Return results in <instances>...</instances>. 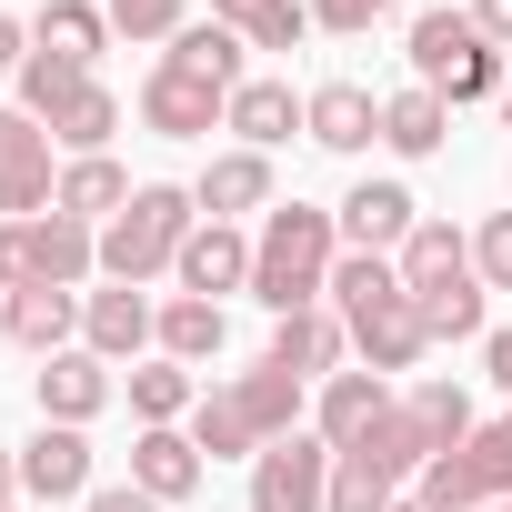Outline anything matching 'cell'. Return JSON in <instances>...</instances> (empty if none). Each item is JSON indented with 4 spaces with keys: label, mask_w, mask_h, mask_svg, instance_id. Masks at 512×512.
Returning <instances> with one entry per match:
<instances>
[{
    "label": "cell",
    "mask_w": 512,
    "mask_h": 512,
    "mask_svg": "<svg viewBox=\"0 0 512 512\" xmlns=\"http://www.w3.org/2000/svg\"><path fill=\"white\" fill-rule=\"evenodd\" d=\"M91 272H101V231H91V221H71V211L0 221V292H31V282H51V292H81Z\"/></svg>",
    "instance_id": "5"
},
{
    "label": "cell",
    "mask_w": 512,
    "mask_h": 512,
    "mask_svg": "<svg viewBox=\"0 0 512 512\" xmlns=\"http://www.w3.org/2000/svg\"><path fill=\"white\" fill-rule=\"evenodd\" d=\"M412 81H422V91H442V101L462 111V101H502L512 61L482 41V21H472V11H422V21H412Z\"/></svg>",
    "instance_id": "4"
},
{
    "label": "cell",
    "mask_w": 512,
    "mask_h": 512,
    "mask_svg": "<svg viewBox=\"0 0 512 512\" xmlns=\"http://www.w3.org/2000/svg\"><path fill=\"white\" fill-rule=\"evenodd\" d=\"M382 141H392L402 161H432V151L452 141V101H442V91H422V81H412V91H392V101H382Z\"/></svg>",
    "instance_id": "25"
},
{
    "label": "cell",
    "mask_w": 512,
    "mask_h": 512,
    "mask_svg": "<svg viewBox=\"0 0 512 512\" xmlns=\"http://www.w3.org/2000/svg\"><path fill=\"white\" fill-rule=\"evenodd\" d=\"M201 221H241V211H272V151H211V171L191 181Z\"/></svg>",
    "instance_id": "18"
},
{
    "label": "cell",
    "mask_w": 512,
    "mask_h": 512,
    "mask_svg": "<svg viewBox=\"0 0 512 512\" xmlns=\"http://www.w3.org/2000/svg\"><path fill=\"white\" fill-rule=\"evenodd\" d=\"M382 412H392V382H382V372H332V382H322V402H312V432H322L332 452H352Z\"/></svg>",
    "instance_id": "21"
},
{
    "label": "cell",
    "mask_w": 512,
    "mask_h": 512,
    "mask_svg": "<svg viewBox=\"0 0 512 512\" xmlns=\"http://www.w3.org/2000/svg\"><path fill=\"white\" fill-rule=\"evenodd\" d=\"M81 512H171V502H151V492H141V482H111V492H91V502H81Z\"/></svg>",
    "instance_id": "38"
},
{
    "label": "cell",
    "mask_w": 512,
    "mask_h": 512,
    "mask_svg": "<svg viewBox=\"0 0 512 512\" xmlns=\"http://www.w3.org/2000/svg\"><path fill=\"white\" fill-rule=\"evenodd\" d=\"M302 131H312L322 151H372V141H382V101H372L362 81H322V91L302 101Z\"/></svg>",
    "instance_id": "20"
},
{
    "label": "cell",
    "mask_w": 512,
    "mask_h": 512,
    "mask_svg": "<svg viewBox=\"0 0 512 512\" xmlns=\"http://www.w3.org/2000/svg\"><path fill=\"white\" fill-rule=\"evenodd\" d=\"M402 482H412V472H392V462H372V452H332V512H392Z\"/></svg>",
    "instance_id": "31"
},
{
    "label": "cell",
    "mask_w": 512,
    "mask_h": 512,
    "mask_svg": "<svg viewBox=\"0 0 512 512\" xmlns=\"http://www.w3.org/2000/svg\"><path fill=\"white\" fill-rule=\"evenodd\" d=\"M231 121V91H211V81H191V71H151L141 81V131H161V141H201V131H221Z\"/></svg>",
    "instance_id": "9"
},
{
    "label": "cell",
    "mask_w": 512,
    "mask_h": 512,
    "mask_svg": "<svg viewBox=\"0 0 512 512\" xmlns=\"http://www.w3.org/2000/svg\"><path fill=\"white\" fill-rule=\"evenodd\" d=\"M11 91H21V101H11V111H31V121H41V131H51V121H61V111H71V101H81V91H91V71H81V61H61V51H31V61H21V81H11Z\"/></svg>",
    "instance_id": "29"
},
{
    "label": "cell",
    "mask_w": 512,
    "mask_h": 512,
    "mask_svg": "<svg viewBox=\"0 0 512 512\" xmlns=\"http://www.w3.org/2000/svg\"><path fill=\"white\" fill-rule=\"evenodd\" d=\"M502 111H512V81H502Z\"/></svg>",
    "instance_id": "43"
},
{
    "label": "cell",
    "mask_w": 512,
    "mask_h": 512,
    "mask_svg": "<svg viewBox=\"0 0 512 512\" xmlns=\"http://www.w3.org/2000/svg\"><path fill=\"white\" fill-rule=\"evenodd\" d=\"M0 332H11L21 352H71V332H81V292H51V282H31V292H0Z\"/></svg>",
    "instance_id": "19"
},
{
    "label": "cell",
    "mask_w": 512,
    "mask_h": 512,
    "mask_svg": "<svg viewBox=\"0 0 512 512\" xmlns=\"http://www.w3.org/2000/svg\"><path fill=\"white\" fill-rule=\"evenodd\" d=\"M492 512H512V502H492Z\"/></svg>",
    "instance_id": "44"
},
{
    "label": "cell",
    "mask_w": 512,
    "mask_h": 512,
    "mask_svg": "<svg viewBox=\"0 0 512 512\" xmlns=\"http://www.w3.org/2000/svg\"><path fill=\"white\" fill-rule=\"evenodd\" d=\"M472 272H482V292H512V211H492L472 231Z\"/></svg>",
    "instance_id": "36"
},
{
    "label": "cell",
    "mask_w": 512,
    "mask_h": 512,
    "mask_svg": "<svg viewBox=\"0 0 512 512\" xmlns=\"http://www.w3.org/2000/svg\"><path fill=\"white\" fill-rule=\"evenodd\" d=\"M211 21H231L251 51H302L312 41V0H211Z\"/></svg>",
    "instance_id": "26"
},
{
    "label": "cell",
    "mask_w": 512,
    "mask_h": 512,
    "mask_svg": "<svg viewBox=\"0 0 512 512\" xmlns=\"http://www.w3.org/2000/svg\"><path fill=\"white\" fill-rule=\"evenodd\" d=\"M422 502H432V512H492V502H512V412L482 422L462 452L422 462Z\"/></svg>",
    "instance_id": "6"
},
{
    "label": "cell",
    "mask_w": 512,
    "mask_h": 512,
    "mask_svg": "<svg viewBox=\"0 0 512 512\" xmlns=\"http://www.w3.org/2000/svg\"><path fill=\"white\" fill-rule=\"evenodd\" d=\"M191 231H201V201H191L181 181H141V191H131V211H121V221H101V272L141 292L151 272H171V262H181V241H191Z\"/></svg>",
    "instance_id": "3"
},
{
    "label": "cell",
    "mask_w": 512,
    "mask_h": 512,
    "mask_svg": "<svg viewBox=\"0 0 512 512\" xmlns=\"http://www.w3.org/2000/svg\"><path fill=\"white\" fill-rule=\"evenodd\" d=\"M21 492L31 502H91V442L71 432V422H41L31 442H21Z\"/></svg>",
    "instance_id": "11"
},
{
    "label": "cell",
    "mask_w": 512,
    "mask_h": 512,
    "mask_svg": "<svg viewBox=\"0 0 512 512\" xmlns=\"http://www.w3.org/2000/svg\"><path fill=\"white\" fill-rule=\"evenodd\" d=\"M332 221H342V241H352V251H382V262L422 231V211H412V191H402V181H352V201H342Z\"/></svg>",
    "instance_id": "14"
},
{
    "label": "cell",
    "mask_w": 512,
    "mask_h": 512,
    "mask_svg": "<svg viewBox=\"0 0 512 512\" xmlns=\"http://www.w3.org/2000/svg\"><path fill=\"white\" fill-rule=\"evenodd\" d=\"M402 412H412V432H422V452L442 462V452H462L482 422H472V402H462V382H412L402 392Z\"/></svg>",
    "instance_id": "28"
},
{
    "label": "cell",
    "mask_w": 512,
    "mask_h": 512,
    "mask_svg": "<svg viewBox=\"0 0 512 512\" xmlns=\"http://www.w3.org/2000/svg\"><path fill=\"white\" fill-rule=\"evenodd\" d=\"M131 191H141V181H131L111 151H91V161H71V171H61L51 211H71V221H121V211H131Z\"/></svg>",
    "instance_id": "23"
},
{
    "label": "cell",
    "mask_w": 512,
    "mask_h": 512,
    "mask_svg": "<svg viewBox=\"0 0 512 512\" xmlns=\"http://www.w3.org/2000/svg\"><path fill=\"white\" fill-rule=\"evenodd\" d=\"M472 21H482V41L502 51V41H512V0H472Z\"/></svg>",
    "instance_id": "40"
},
{
    "label": "cell",
    "mask_w": 512,
    "mask_h": 512,
    "mask_svg": "<svg viewBox=\"0 0 512 512\" xmlns=\"http://www.w3.org/2000/svg\"><path fill=\"white\" fill-rule=\"evenodd\" d=\"M392 272H402V292L412 302H432V292H462V282H482L472 272V241L452 231V221H422L402 251H392Z\"/></svg>",
    "instance_id": "16"
},
{
    "label": "cell",
    "mask_w": 512,
    "mask_h": 512,
    "mask_svg": "<svg viewBox=\"0 0 512 512\" xmlns=\"http://www.w3.org/2000/svg\"><path fill=\"white\" fill-rule=\"evenodd\" d=\"M392 11H402V0H312V31H342V41H352V31H372V21H392Z\"/></svg>",
    "instance_id": "37"
},
{
    "label": "cell",
    "mask_w": 512,
    "mask_h": 512,
    "mask_svg": "<svg viewBox=\"0 0 512 512\" xmlns=\"http://www.w3.org/2000/svg\"><path fill=\"white\" fill-rule=\"evenodd\" d=\"M422 332H432V342H472V332H482V282L432 292V302H422Z\"/></svg>",
    "instance_id": "34"
},
{
    "label": "cell",
    "mask_w": 512,
    "mask_h": 512,
    "mask_svg": "<svg viewBox=\"0 0 512 512\" xmlns=\"http://www.w3.org/2000/svg\"><path fill=\"white\" fill-rule=\"evenodd\" d=\"M51 151H61V141H51L31 111H0V221H41V211H51V191H61Z\"/></svg>",
    "instance_id": "8"
},
{
    "label": "cell",
    "mask_w": 512,
    "mask_h": 512,
    "mask_svg": "<svg viewBox=\"0 0 512 512\" xmlns=\"http://www.w3.org/2000/svg\"><path fill=\"white\" fill-rule=\"evenodd\" d=\"M161 342V312L131 292V282H111V292H81V352H101V362H141Z\"/></svg>",
    "instance_id": "10"
},
{
    "label": "cell",
    "mask_w": 512,
    "mask_h": 512,
    "mask_svg": "<svg viewBox=\"0 0 512 512\" xmlns=\"http://www.w3.org/2000/svg\"><path fill=\"white\" fill-rule=\"evenodd\" d=\"M241 51H251V41H241L231 21H181L161 61H171V71H191V81H211V91H241Z\"/></svg>",
    "instance_id": "22"
},
{
    "label": "cell",
    "mask_w": 512,
    "mask_h": 512,
    "mask_svg": "<svg viewBox=\"0 0 512 512\" xmlns=\"http://www.w3.org/2000/svg\"><path fill=\"white\" fill-rule=\"evenodd\" d=\"M221 131H241V151H282V141L302 131V101H292V81H241Z\"/></svg>",
    "instance_id": "24"
},
{
    "label": "cell",
    "mask_w": 512,
    "mask_h": 512,
    "mask_svg": "<svg viewBox=\"0 0 512 512\" xmlns=\"http://www.w3.org/2000/svg\"><path fill=\"white\" fill-rule=\"evenodd\" d=\"M111 131H121V101H111L101 81H91V91H81V101H71L61 121H51V141H61L71 161H91V151H111Z\"/></svg>",
    "instance_id": "32"
},
{
    "label": "cell",
    "mask_w": 512,
    "mask_h": 512,
    "mask_svg": "<svg viewBox=\"0 0 512 512\" xmlns=\"http://www.w3.org/2000/svg\"><path fill=\"white\" fill-rule=\"evenodd\" d=\"M342 352H352L342 312H332V302H312V312H282V322H272V352H262V362H282L292 382H332V372H342Z\"/></svg>",
    "instance_id": "13"
},
{
    "label": "cell",
    "mask_w": 512,
    "mask_h": 512,
    "mask_svg": "<svg viewBox=\"0 0 512 512\" xmlns=\"http://www.w3.org/2000/svg\"><path fill=\"white\" fill-rule=\"evenodd\" d=\"M21 61H31V21L0 11V81H21Z\"/></svg>",
    "instance_id": "39"
},
{
    "label": "cell",
    "mask_w": 512,
    "mask_h": 512,
    "mask_svg": "<svg viewBox=\"0 0 512 512\" xmlns=\"http://www.w3.org/2000/svg\"><path fill=\"white\" fill-rule=\"evenodd\" d=\"M171 282H181L191 302H221V292H251V241H241V221H201V231L181 241V262H171Z\"/></svg>",
    "instance_id": "12"
},
{
    "label": "cell",
    "mask_w": 512,
    "mask_h": 512,
    "mask_svg": "<svg viewBox=\"0 0 512 512\" xmlns=\"http://www.w3.org/2000/svg\"><path fill=\"white\" fill-rule=\"evenodd\" d=\"M282 432H302V382H292L282 362H251V372H231L221 392L191 402V442H201V462L272 452Z\"/></svg>",
    "instance_id": "2"
},
{
    "label": "cell",
    "mask_w": 512,
    "mask_h": 512,
    "mask_svg": "<svg viewBox=\"0 0 512 512\" xmlns=\"http://www.w3.org/2000/svg\"><path fill=\"white\" fill-rule=\"evenodd\" d=\"M31 51H61V61H101L111 51V11H91V0H41V21H31Z\"/></svg>",
    "instance_id": "27"
},
{
    "label": "cell",
    "mask_w": 512,
    "mask_h": 512,
    "mask_svg": "<svg viewBox=\"0 0 512 512\" xmlns=\"http://www.w3.org/2000/svg\"><path fill=\"white\" fill-rule=\"evenodd\" d=\"M221 342H231V322H221V302H161V362H221Z\"/></svg>",
    "instance_id": "30"
},
{
    "label": "cell",
    "mask_w": 512,
    "mask_h": 512,
    "mask_svg": "<svg viewBox=\"0 0 512 512\" xmlns=\"http://www.w3.org/2000/svg\"><path fill=\"white\" fill-rule=\"evenodd\" d=\"M482 362H492V382L512 392V332H482Z\"/></svg>",
    "instance_id": "41"
},
{
    "label": "cell",
    "mask_w": 512,
    "mask_h": 512,
    "mask_svg": "<svg viewBox=\"0 0 512 512\" xmlns=\"http://www.w3.org/2000/svg\"><path fill=\"white\" fill-rule=\"evenodd\" d=\"M31 392H41V422H71V432H81V422L111 402V362H101V352H51V362L31 372Z\"/></svg>",
    "instance_id": "17"
},
{
    "label": "cell",
    "mask_w": 512,
    "mask_h": 512,
    "mask_svg": "<svg viewBox=\"0 0 512 512\" xmlns=\"http://www.w3.org/2000/svg\"><path fill=\"white\" fill-rule=\"evenodd\" d=\"M251 512H332V442L282 432L272 452H251Z\"/></svg>",
    "instance_id": "7"
},
{
    "label": "cell",
    "mask_w": 512,
    "mask_h": 512,
    "mask_svg": "<svg viewBox=\"0 0 512 512\" xmlns=\"http://www.w3.org/2000/svg\"><path fill=\"white\" fill-rule=\"evenodd\" d=\"M392 512H432V502H422V492H412V502H392Z\"/></svg>",
    "instance_id": "42"
},
{
    "label": "cell",
    "mask_w": 512,
    "mask_h": 512,
    "mask_svg": "<svg viewBox=\"0 0 512 512\" xmlns=\"http://www.w3.org/2000/svg\"><path fill=\"white\" fill-rule=\"evenodd\" d=\"M101 11H111L121 41H171L181 31V0H101Z\"/></svg>",
    "instance_id": "35"
},
{
    "label": "cell",
    "mask_w": 512,
    "mask_h": 512,
    "mask_svg": "<svg viewBox=\"0 0 512 512\" xmlns=\"http://www.w3.org/2000/svg\"><path fill=\"white\" fill-rule=\"evenodd\" d=\"M332 262H342V221L312 201H272L262 231H251V302L272 322L312 312V302H332Z\"/></svg>",
    "instance_id": "1"
},
{
    "label": "cell",
    "mask_w": 512,
    "mask_h": 512,
    "mask_svg": "<svg viewBox=\"0 0 512 512\" xmlns=\"http://www.w3.org/2000/svg\"><path fill=\"white\" fill-rule=\"evenodd\" d=\"M201 392H191V362H131V412L141 422H181Z\"/></svg>",
    "instance_id": "33"
},
{
    "label": "cell",
    "mask_w": 512,
    "mask_h": 512,
    "mask_svg": "<svg viewBox=\"0 0 512 512\" xmlns=\"http://www.w3.org/2000/svg\"><path fill=\"white\" fill-rule=\"evenodd\" d=\"M201 472H211V462H201V442H191L181 422H141V442H131V482H141L151 502H191Z\"/></svg>",
    "instance_id": "15"
}]
</instances>
